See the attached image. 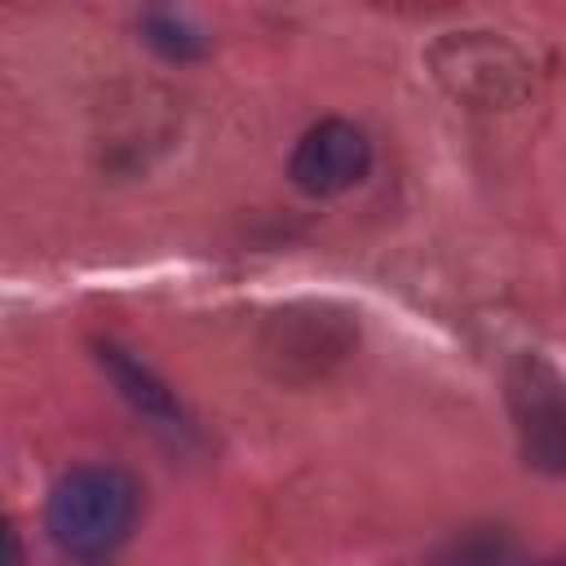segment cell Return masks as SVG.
Here are the masks:
<instances>
[{
  "instance_id": "1",
  "label": "cell",
  "mask_w": 566,
  "mask_h": 566,
  "mask_svg": "<svg viewBox=\"0 0 566 566\" xmlns=\"http://www.w3.org/2000/svg\"><path fill=\"white\" fill-rule=\"evenodd\" d=\"M137 517V482L115 464H84L57 478L49 491V535L71 557H102L111 553Z\"/></svg>"
},
{
  "instance_id": "2",
  "label": "cell",
  "mask_w": 566,
  "mask_h": 566,
  "mask_svg": "<svg viewBox=\"0 0 566 566\" xmlns=\"http://www.w3.org/2000/svg\"><path fill=\"white\" fill-rule=\"evenodd\" d=\"M433 80L473 111H504L531 93V62L491 31H451L424 53Z\"/></svg>"
},
{
  "instance_id": "3",
  "label": "cell",
  "mask_w": 566,
  "mask_h": 566,
  "mask_svg": "<svg viewBox=\"0 0 566 566\" xmlns=\"http://www.w3.org/2000/svg\"><path fill=\"white\" fill-rule=\"evenodd\" d=\"M504 402L522 460L548 478H566V376L544 354H513L504 371Z\"/></svg>"
},
{
  "instance_id": "4",
  "label": "cell",
  "mask_w": 566,
  "mask_h": 566,
  "mask_svg": "<svg viewBox=\"0 0 566 566\" xmlns=\"http://www.w3.org/2000/svg\"><path fill=\"white\" fill-rule=\"evenodd\" d=\"M358 340V323L332 305H292L270 314L265 332H261V363L274 380H318L327 376Z\"/></svg>"
},
{
  "instance_id": "5",
  "label": "cell",
  "mask_w": 566,
  "mask_h": 566,
  "mask_svg": "<svg viewBox=\"0 0 566 566\" xmlns=\"http://www.w3.org/2000/svg\"><path fill=\"white\" fill-rule=\"evenodd\" d=\"M371 168V142L363 128H354L349 119H323L314 124L296 150H292V164H287V177L301 195H314V199H327V195H340L349 186H358Z\"/></svg>"
},
{
  "instance_id": "6",
  "label": "cell",
  "mask_w": 566,
  "mask_h": 566,
  "mask_svg": "<svg viewBox=\"0 0 566 566\" xmlns=\"http://www.w3.org/2000/svg\"><path fill=\"white\" fill-rule=\"evenodd\" d=\"M97 363H102V371L115 380V389H119L142 416H150V420H159V424H177V420H181V407H177V398L168 394V385L155 380L137 358H128V354L115 349V345H102V349H97Z\"/></svg>"
},
{
  "instance_id": "7",
  "label": "cell",
  "mask_w": 566,
  "mask_h": 566,
  "mask_svg": "<svg viewBox=\"0 0 566 566\" xmlns=\"http://www.w3.org/2000/svg\"><path fill=\"white\" fill-rule=\"evenodd\" d=\"M509 557V535L500 526H469L460 535H451L429 566H500Z\"/></svg>"
},
{
  "instance_id": "8",
  "label": "cell",
  "mask_w": 566,
  "mask_h": 566,
  "mask_svg": "<svg viewBox=\"0 0 566 566\" xmlns=\"http://www.w3.org/2000/svg\"><path fill=\"white\" fill-rule=\"evenodd\" d=\"M142 40L155 53H164L168 62H190V57H199L208 49V40L181 13H146L142 18Z\"/></svg>"
},
{
  "instance_id": "9",
  "label": "cell",
  "mask_w": 566,
  "mask_h": 566,
  "mask_svg": "<svg viewBox=\"0 0 566 566\" xmlns=\"http://www.w3.org/2000/svg\"><path fill=\"white\" fill-rule=\"evenodd\" d=\"M531 566H566V557H544V562H531Z\"/></svg>"
}]
</instances>
